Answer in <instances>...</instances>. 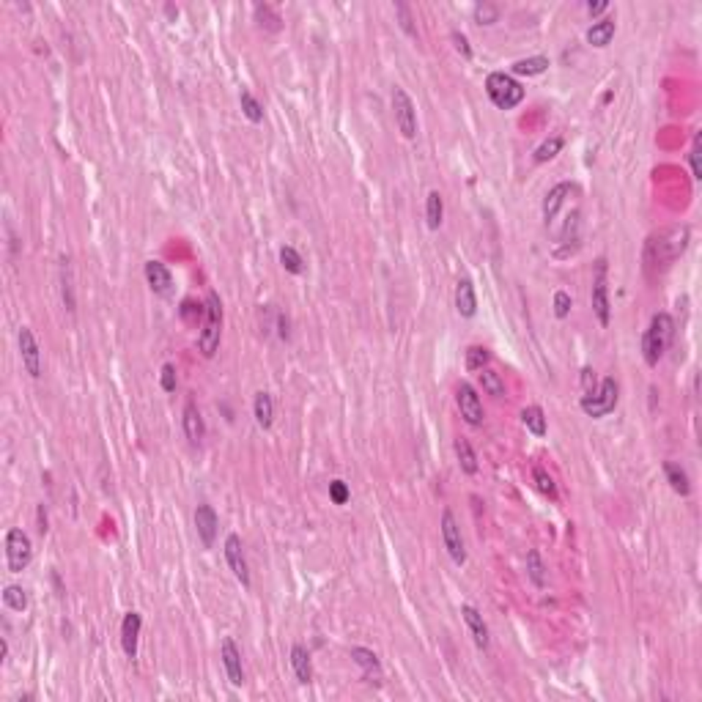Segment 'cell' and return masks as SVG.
<instances>
[{"instance_id":"1","label":"cell","mask_w":702,"mask_h":702,"mask_svg":"<svg viewBox=\"0 0 702 702\" xmlns=\"http://www.w3.org/2000/svg\"><path fill=\"white\" fill-rule=\"evenodd\" d=\"M672 338H675V321H672V315L669 313H656L650 318V326L642 335V357H645V362L650 368L658 365V360L669 349Z\"/></svg>"},{"instance_id":"2","label":"cell","mask_w":702,"mask_h":702,"mask_svg":"<svg viewBox=\"0 0 702 702\" xmlns=\"http://www.w3.org/2000/svg\"><path fill=\"white\" fill-rule=\"evenodd\" d=\"M220 332H223V302L214 291L206 294V308H203V324L198 332V349L206 360H212L220 349Z\"/></svg>"},{"instance_id":"3","label":"cell","mask_w":702,"mask_h":702,"mask_svg":"<svg viewBox=\"0 0 702 702\" xmlns=\"http://www.w3.org/2000/svg\"><path fill=\"white\" fill-rule=\"evenodd\" d=\"M689 244V228L681 225V228H667L661 234H656L650 241H647V255L645 261L647 264H669L675 261L678 255H683Z\"/></svg>"},{"instance_id":"4","label":"cell","mask_w":702,"mask_h":702,"mask_svg":"<svg viewBox=\"0 0 702 702\" xmlns=\"http://www.w3.org/2000/svg\"><path fill=\"white\" fill-rule=\"evenodd\" d=\"M486 93L499 110H513L524 99V88L505 72H491L486 77Z\"/></svg>"},{"instance_id":"5","label":"cell","mask_w":702,"mask_h":702,"mask_svg":"<svg viewBox=\"0 0 702 702\" xmlns=\"http://www.w3.org/2000/svg\"><path fill=\"white\" fill-rule=\"evenodd\" d=\"M579 406H582V412L587 417H607L618 406V382L612 376H607L598 385V390H590L587 395H582Z\"/></svg>"},{"instance_id":"6","label":"cell","mask_w":702,"mask_h":702,"mask_svg":"<svg viewBox=\"0 0 702 702\" xmlns=\"http://www.w3.org/2000/svg\"><path fill=\"white\" fill-rule=\"evenodd\" d=\"M33 560V544L28 538V533H22L19 527H11L6 535V562L11 573H22Z\"/></svg>"},{"instance_id":"7","label":"cell","mask_w":702,"mask_h":702,"mask_svg":"<svg viewBox=\"0 0 702 702\" xmlns=\"http://www.w3.org/2000/svg\"><path fill=\"white\" fill-rule=\"evenodd\" d=\"M392 116H395L398 132L406 140H414L417 138V110H414L412 96L403 88H398V85L392 88Z\"/></svg>"},{"instance_id":"8","label":"cell","mask_w":702,"mask_h":702,"mask_svg":"<svg viewBox=\"0 0 702 702\" xmlns=\"http://www.w3.org/2000/svg\"><path fill=\"white\" fill-rule=\"evenodd\" d=\"M593 313L601 326L609 324L612 318V305H609V286H607V261L601 258L595 264V277H593Z\"/></svg>"},{"instance_id":"9","label":"cell","mask_w":702,"mask_h":702,"mask_svg":"<svg viewBox=\"0 0 702 702\" xmlns=\"http://www.w3.org/2000/svg\"><path fill=\"white\" fill-rule=\"evenodd\" d=\"M442 541H445V548H447V554H450V560L456 565L467 562V548H464V538H461V527H459L453 510H442Z\"/></svg>"},{"instance_id":"10","label":"cell","mask_w":702,"mask_h":702,"mask_svg":"<svg viewBox=\"0 0 702 702\" xmlns=\"http://www.w3.org/2000/svg\"><path fill=\"white\" fill-rule=\"evenodd\" d=\"M19 357H22V368L28 371V376L39 379L41 376V349L33 338V329H28V326L19 329Z\"/></svg>"},{"instance_id":"11","label":"cell","mask_w":702,"mask_h":702,"mask_svg":"<svg viewBox=\"0 0 702 702\" xmlns=\"http://www.w3.org/2000/svg\"><path fill=\"white\" fill-rule=\"evenodd\" d=\"M456 403H459V412L464 417V423L469 425H480L483 423V403L477 398V390L469 385V382H461L459 390H456Z\"/></svg>"},{"instance_id":"12","label":"cell","mask_w":702,"mask_h":702,"mask_svg":"<svg viewBox=\"0 0 702 702\" xmlns=\"http://www.w3.org/2000/svg\"><path fill=\"white\" fill-rule=\"evenodd\" d=\"M225 562H228L231 573L241 582V587H250V571H247V560H244L239 535H228L225 538Z\"/></svg>"},{"instance_id":"13","label":"cell","mask_w":702,"mask_h":702,"mask_svg":"<svg viewBox=\"0 0 702 702\" xmlns=\"http://www.w3.org/2000/svg\"><path fill=\"white\" fill-rule=\"evenodd\" d=\"M195 527H198V535H201V541H203V546L212 548L214 546V538H217V527H220V521H217V513H214V508L212 505H198L195 508Z\"/></svg>"},{"instance_id":"14","label":"cell","mask_w":702,"mask_h":702,"mask_svg":"<svg viewBox=\"0 0 702 702\" xmlns=\"http://www.w3.org/2000/svg\"><path fill=\"white\" fill-rule=\"evenodd\" d=\"M181 425H184V434H187L190 445H201V442H203V436H206V423H203V414H201V409L195 406V400H187L184 414H181Z\"/></svg>"},{"instance_id":"15","label":"cell","mask_w":702,"mask_h":702,"mask_svg":"<svg viewBox=\"0 0 702 702\" xmlns=\"http://www.w3.org/2000/svg\"><path fill=\"white\" fill-rule=\"evenodd\" d=\"M220 656H223V667H225V672H228V681H231L234 686H241V683H244L241 653H239V647H236V642L231 639V636H225V639H223V645H220Z\"/></svg>"},{"instance_id":"16","label":"cell","mask_w":702,"mask_h":702,"mask_svg":"<svg viewBox=\"0 0 702 702\" xmlns=\"http://www.w3.org/2000/svg\"><path fill=\"white\" fill-rule=\"evenodd\" d=\"M140 625H143L140 612H127V618H124V623H121V647H124L127 658H135V656H138Z\"/></svg>"},{"instance_id":"17","label":"cell","mask_w":702,"mask_h":702,"mask_svg":"<svg viewBox=\"0 0 702 702\" xmlns=\"http://www.w3.org/2000/svg\"><path fill=\"white\" fill-rule=\"evenodd\" d=\"M461 618H464V623H467L474 645H477L480 650H488V642H491V639H488V625L483 620V615H480L474 607L464 604V607H461Z\"/></svg>"},{"instance_id":"18","label":"cell","mask_w":702,"mask_h":702,"mask_svg":"<svg viewBox=\"0 0 702 702\" xmlns=\"http://www.w3.org/2000/svg\"><path fill=\"white\" fill-rule=\"evenodd\" d=\"M351 658H354V664L365 672V678L371 681V683H382V664H379V658H376V653L373 650H368V647H351Z\"/></svg>"},{"instance_id":"19","label":"cell","mask_w":702,"mask_h":702,"mask_svg":"<svg viewBox=\"0 0 702 702\" xmlns=\"http://www.w3.org/2000/svg\"><path fill=\"white\" fill-rule=\"evenodd\" d=\"M146 283H149V288H151L154 294L167 297V294H170V286H173V277H170V272H167L165 264L149 261V264H146Z\"/></svg>"},{"instance_id":"20","label":"cell","mask_w":702,"mask_h":702,"mask_svg":"<svg viewBox=\"0 0 702 702\" xmlns=\"http://www.w3.org/2000/svg\"><path fill=\"white\" fill-rule=\"evenodd\" d=\"M456 311L464 318H472L477 313V297H474V286L469 277H461L456 286Z\"/></svg>"},{"instance_id":"21","label":"cell","mask_w":702,"mask_h":702,"mask_svg":"<svg viewBox=\"0 0 702 702\" xmlns=\"http://www.w3.org/2000/svg\"><path fill=\"white\" fill-rule=\"evenodd\" d=\"M571 192H573V184H568V181H562V184H557V187L548 190L546 201H544V220H546V223H554L560 206L565 203V198H568Z\"/></svg>"},{"instance_id":"22","label":"cell","mask_w":702,"mask_h":702,"mask_svg":"<svg viewBox=\"0 0 702 702\" xmlns=\"http://www.w3.org/2000/svg\"><path fill=\"white\" fill-rule=\"evenodd\" d=\"M291 669H294V675H297L299 683H311L313 681L311 653H308L302 645H294V647H291Z\"/></svg>"},{"instance_id":"23","label":"cell","mask_w":702,"mask_h":702,"mask_svg":"<svg viewBox=\"0 0 702 702\" xmlns=\"http://www.w3.org/2000/svg\"><path fill=\"white\" fill-rule=\"evenodd\" d=\"M615 30H618V25H615V19L612 17H604V19H598V22H593V28L587 30V41L593 44V47H607L609 41H612V36H615Z\"/></svg>"},{"instance_id":"24","label":"cell","mask_w":702,"mask_h":702,"mask_svg":"<svg viewBox=\"0 0 702 702\" xmlns=\"http://www.w3.org/2000/svg\"><path fill=\"white\" fill-rule=\"evenodd\" d=\"M252 414H255V423L261 428H269L272 420H275V400L269 392H258L255 400H252Z\"/></svg>"},{"instance_id":"25","label":"cell","mask_w":702,"mask_h":702,"mask_svg":"<svg viewBox=\"0 0 702 702\" xmlns=\"http://www.w3.org/2000/svg\"><path fill=\"white\" fill-rule=\"evenodd\" d=\"M442 217H445V203H442V195H439L436 190H431V192H428V198H425V223H428V228H431V231H436V228L442 225Z\"/></svg>"},{"instance_id":"26","label":"cell","mask_w":702,"mask_h":702,"mask_svg":"<svg viewBox=\"0 0 702 702\" xmlns=\"http://www.w3.org/2000/svg\"><path fill=\"white\" fill-rule=\"evenodd\" d=\"M527 573H530V582L538 587V590H544L548 584V576H546V565H544V560H541V554L533 548V551H527Z\"/></svg>"},{"instance_id":"27","label":"cell","mask_w":702,"mask_h":702,"mask_svg":"<svg viewBox=\"0 0 702 702\" xmlns=\"http://www.w3.org/2000/svg\"><path fill=\"white\" fill-rule=\"evenodd\" d=\"M521 423L527 425V431H530V434H535V436H546V414H544V409H541V406H527V409L521 412Z\"/></svg>"},{"instance_id":"28","label":"cell","mask_w":702,"mask_h":702,"mask_svg":"<svg viewBox=\"0 0 702 702\" xmlns=\"http://www.w3.org/2000/svg\"><path fill=\"white\" fill-rule=\"evenodd\" d=\"M548 69V58L544 55H535V58H521L513 64V75H521V77H535V75H544Z\"/></svg>"},{"instance_id":"29","label":"cell","mask_w":702,"mask_h":702,"mask_svg":"<svg viewBox=\"0 0 702 702\" xmlns=\"http://www.w3.org/2000/svg\"><path fill=\"white\" fill-rule=\"evenodd\" d=\"M239 104H241V113H244V118H247V121H252V124H261V121H264V107L258 104V99H255L247 88H241V93H239Z\"/></svg>"},{"instance_id":"30","label":"cell","mask_w":702,"mask_h":702,"mask_svg":"<svg viewBox=\"0 0 702 702\" xmlns=\"http://www.w3.org/2000/svg\"><path fill=\"white\" fill-rule=\"evenodd\" d=\"M664 474H667V480H669V486H672V491H675V494L686 497V494L692 491V486H689V474L678 467V464H664Z\"/></svg>"},{"instance_id":"31","label":"cell","mask_w":702,"mask_h":702,"mask_svg":"<svg viewBox=\"0 0 702 702\" xmlns=\"http://www.w3.org/2000/svg\"><path fill=\"white\" fill-rule=\"evenodd\" d=\"M456 456H459V467L467 474H477V456L472 450L467 439H456Z\"/></svg>"},{"instance_id":"32","label":"cell","mask_w":702,"mask_h":702,"mask_svg":"<svg viewBox=\"0 0 702 702\" xmlns=\"http://www.w3.org/2000/svg\"><path fill=\"white\" fill-rule=\"evenodd\" d=\"M480 385H483V390L488 392V395H494V398H505V382H502V376H499L497 371L483 368V371H480Z\"/></svg>"},{"instance_id":"33","label":"cell","mask_w":702,"mask_h":702,"mask_svg":"<svg viewBox=\"0 0 702 702\" xmlns=\"http://www.w3.org/2000/svg\"><path fill=\"white\" fill-rule=\"evenodd\" d=\"M3 601H6V607L14 609V612H25V609H28V593H25L19 584H8V587L3 590Z\"/></svg>"},{"instance_id":"34","label":"cell","mask_w":702,"mask_h":702,"mask_svg":"<svg viewBox=\"0 0 702 702\" xmlns=\"http://www.w3.org/2000/svg\"><path fill=\"white\" fill-rule=\"evenodd\" d=\"M488 360H491L488 349H483V346H469L467 349V371L480 373L483 368H488Z\"/></svg>"},{"instance_id":"35","label":"cell","mask_w":702,"mask_h":702,"mask_svg":"<svg viewBox=\"0 0 702 702\" xmlns=\"http://www.w3.org/2000/svg\"><path fill=\"white\" fill-rule=\"evenodd\" d=\"M280 264H283V269L291 272V275H302V269H305V261H302V255H299L294 247H283V250H280Z\"/></svg>"},{"instance_id":"36","label":"cell","mask_w":702,"mask_h":702,"mask_svg":"<svg viewBox=\"0 0 702 702\" xmlns=\"http://www.w3.org/2000/svg\"><path fill=\"white\" fill-rule=\"evenodd\" d=\"M533 477H535V486H538L541 494H546L548 499H557V486H554V480H551V474H548L546 469L535 467L533 469Z\"/></svg>"},{"instance_id":"37","label":"cell","mask_w":702,"mask_h":702,"mask_svg":"<svg viewBox=\"0 0 702 702\" xmlns=\"http://www.w3.org/2000/svg\"><path fill=\"white\" fill-rule=\"evenodd\" d=\"M560 149H562V138H548L546 143L538 146L535 162H548V159H554V156L560 154Z\"/></svg>"},{"instance_id":"38","label":"cell","mask_w":702,"mask_h":702,"mask_svg":"<svg viewBox=\"0 0 702 702\" xmlns=\"http://www.w3.org/2000/svg\"><path fill=\"white\" fill-rule=\"evenodd\" d=\"M497 17H499V8L491 6V3H480V6L474 8V19H477L480 25H494Z\"/></svg>"},{"instance_id":"39","label":"cell","mask_w":702,"mask_h":702,"mask_svg":"<svg viewBox=\"0 0 702 702\" xmlns=\"http://www.w3.org/2000/svg\"><path fill=\"white\" fill-rule=\"evenodd\" d=\"M571 308H573L571 294H568V291H557V294H554V315H557V318H568Z\"/></svg>"},{"instance_id":"40","label":"cell","mask_w":702,"mask_h":702,"mask_svg":"<svg viewBox=\"0 0 702 702\" xmlns=\"http://www.w3.org/2000/svg\"><path fill=\"white\" fill-rule=\"evenodd\" d=\"M255 19H258L261 25L272 28V30H277V28H280V25H277V22H280V17H277L269 6H255Z\"/></svg>"},{"instance_id":"41","label":"cell","mask_w":702,"mask_h":702,"mask_svg":"<svg viewBox=\"0 0 702 702\" xmlns=\"http://www.w3.org/2000/svg\"><path fill=\"white\" fill-rule=\"evenodd\" d=\"M395 14L400 17V28H403V30H406L412 39H417V30H414V25H412L414 19H412V11H409V6H406V3H395Z\"/></svg>"},{"instance_id":"42","label":"cell","mask_w":702,"mask_h":702,"mask_svg":"<svg viewBox=\"0 0 702 702\" xmlns=\"http://www.w3.org/2000/svg\"><path fill=\"white\" fill-rule=\"evenodd\" d=\"M349 497H351V494H349V486H346L343 480H332V483H329V499H332L335 505H346Z\"/></svg>"},{"instance_id":"43","label":"cell","mask_w":702,"mask_h":702,"mask_svg":"<svg viewBox=\"0 0 702 702\" xmlns=\"http://www.w3.org/2000/svg\"><path fill=\"white\" fill-rule=\"evenodd\" d=\"M159 385H162V390H165V392L176 390V368H173L170 362H165V365H162V373H159Z\"/></svg>"},{"instance_id":"44","label":"cell","mask_w":702,"mask_h":702,"mask_svg":"<svg viewBox=\"0 0 702 702\" xmlns=\"http://www.w3.org/2000/svg\"><path fill=\"white\" fill-rule=\"evenodd\" d=\"M453 44H456V50L464 55V58H472V50H469V41H467V36L464 33H459V30H453Z\"/></svg>"},{"instance_id":"45","label":"cell","mask_w":702,"mask_h":702,"mask_svg":"<svg viewBox=\"0 0 702 702\" xmlns=\"http://www.w3.org/2000/svg\"><path fill=\"white\" fill-rule=\"evenodd\" d=\"M64 302L69 311H75V297H72V283H69V266H64Z\"/></svg>"},{"instance_id":"46","label":"cell","mask_w":702,"mask_h":702,"mask_svg":"<svg viewBox=\"0 0 702 702\" xmlns=\"http://www.w3.org/2000/svg\"><path fill=\"white\" fill-rule=\"evenodd\" d=\"M692 173H694V178L700 181L702 178V170H700V146H694L692 149Z\"/></svg>"},{"instance_id":"47","label":"cell","mask_w":702,"mask_h":702,"mask_svg":"<svg viewBox=\"0 0 702 702\" xmlns=\"http://www.w3.org/2000/svg\"><path fill=\"white\" fill-rule=\"evenodd\" d=\"M607 8H609V3H607V0H595V3L590 0V3H587V11H590L593 17H595V14H604Z\"/></svg>"},{"instance_id":"48","label":"cell","mask_w":702,"mask_h":702,"mask_svg":"<svg viewBox=\"0 0 702 702\" xmlns=\"http://www.w3.org/2000/svg\"><path fill=\"white\" fill-rule=\"evenodd\" d=\"M582 382H584V387H587V392L595 390V371L584 368V371H582Z\"/></svg>"},{"instance_id":"49","label":"cell","mask_w":702,"mask_h":702,"mask_svg":"<svg viewBox=\"0 0 702 702\" xmlns=\"http://www.w3.org/2000/svg\"><path fill=\"white\" fill-rule=\"evenodd\" d=\"M39 533L44 535L47 533V513H44V508L39 505Z\"/></svg>"},{"instance_id":"50","label":"cell","mask_w":702,"mask_h":702,"mask_svg":"<svg viewBox=\"0 0 702 702\" xmlns=\"http://www.w3.org/2000/svg\"><path fill=\"white\" fill-rule=\"evenodd\" d=\"M277 326H280V338H283V340H286V338H288V321H286V318H283V315H280V318H277Z\"/></svg>"},{"instance_id":"51","label":"cell","mask_w":702,"mask_h":702,"mask_svg":"<svg viewBox=\"0 0 702 702\" xmlns=\"http://www.w3.org/2000/svg\"><path fill=\"white\" fill-rule=\"evenodd\" d=\"M6 656H8V642L3 639V642H0V661H6Z\"/></svg>"}]
</instances>
